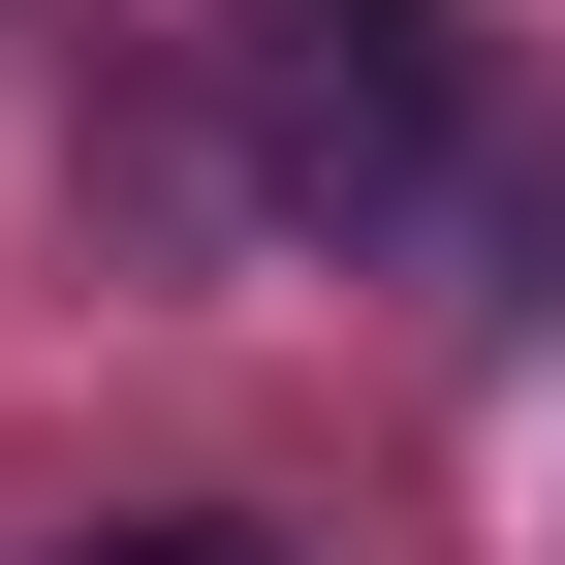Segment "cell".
I'll list each match as a JSON object with an SVG mask.
<instances>
[{
	"label": "cell",
	"mask_w": 565,
	"mask_h": 565,
	"mask_svg": "<svg viewBox=\"0 0 565 565\" xmlns=\"http://www.w3.org/2000/svg\"><path fill=\"white\" fill-rule=\"evenodd\" d=\"M63 565H282L252 503H126V534H63Z\"/></svg>",
	"instance_id": "6da1fadb"
}]
</instances>
